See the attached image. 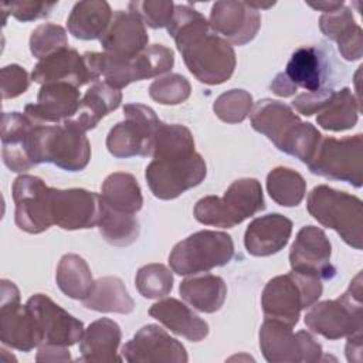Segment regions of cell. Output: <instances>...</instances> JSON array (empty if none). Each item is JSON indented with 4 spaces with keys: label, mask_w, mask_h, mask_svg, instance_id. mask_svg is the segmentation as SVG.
I'll return each instance as SVG.
<instances>
[{
    "label": "cell",
    "mask_w": 363,
    "mask_h": 363,
    "mask_svg": "<svg viewBox=\"0 0 363 363\" xmlns=\"http://www.w3.org/2000/svg\"><path fill=\"white\" fill-rule=\"evenodd\" d=\"M187 69L203 84L220 85L228 81L237 58L233 45L218 35L197 10L177 4L167 26Z\"/></svg>",
    "instance_id": "1"
},
{
    "label": "cell",
    "mask_w": 363,
    "mask_h": 363,
    "mask_svg": "<svg viewBox=\"0 0 363 363\" xmlns=\"http://www.w3.org/2000/svg\"><path fill=\"white\" fill-rule=\"evenodd\" d=\"M251 126L267 136L278 150L295 156L305 164L313 157L322 139L309 122H302L291 106L275 99H261L251 109Z\"/></svg>",
    "instance_id": "2"
},
{
    "label": "cell",
    "mask_w": 363,
    "mask_h": 363,
    "mask_svg": "<svg viewBox=\"0 0 363 363\" xmlns=\"http://www.w3.org/2000/svg\"><path fill=\"white\" fill-rule=\"evenodd\" d=\"M28 156L33 164L52 163L67 172L84 170L91 159V145L85 132L69 123H35L28 138Z\"/></svg>",
    "instance_id": "3"
},
{
    "label": "cell",
    "mask_w": 363,
    "mask_h": 363,
    "mask_svg": "<svg viewBox=\"0 0 363 363\" xmlns=\"http://www.w3.org/2000/svg\"><path fill=\"white\" fill-rule=\"evenodd\" d=\"M323 291L319 278L298 272H288L269 279L261 295L265 319L282 322L294 328L302 309L311 308Z\"/></svg>",
    "instance_id": "4"
},
{
    "label": "cell",
    "mask_w": 363,
    "mask_h": 363,
    "mask_svg": "<svg viewBox=\"0 0 363 363\" xmlns=\"http://www.w3.org/2000/svg\"><path fill=\"white\" fill-rule=\"evenodd\" d=\"M306 208L318 223L335 230L347 245L362 250L363 211L359 197L320 184L308 194Z\"/></svg>",
    "instance_id": "5"
},
{
    "label": "cell",
    "mask_w": 363,
    "mask_h": 363,
    "mask_svg": "<svg viewBox=\"0 0 363 363\" xmlns=\"http://www.w3.org/2000/svg\"><path fill=\"white\" fill-rule=\"evenodd\" d=\"M265 208L261 183L257 179L233 182L223 197L206 196L194 206V217L204 225L231 228Z\"/></svg>",
    "instance_id": "6"
},
{
    "label": "cell",
    "mask_w": 363,
    "mask_h": 363,
    "mask_svg": "<svg viewBox=\"0 0 363 363\" xmlns=\"http://www.w3.org/2000/svg\"><path fill=\"white\" fill-rule=\"evenodd\" d=\"M91 69L105 78V82L115 89L147 78L162 75L172 69L174 64L173 51L163 44H152L139 55L130 60H116L102 52H84Z\"/></svg>",
    "instance_id": "7"
},
{
    "label": "cell",
    "mask_w": 363,
    "mask_h": 363,
    "mask_svg": "<svg viewBox=\"0 0 363 363\" xmlns=\"http://www.w3.org/2000/svg\"><path fill=\"white\" fill-rule=\"evenodd\" d=\"M305 325L329 340L360 333L363 329L362 272L356 274L347 291L339 298L315 302L305 315Z\"/></svg>",
    "instance_id": "8"
},
{
    "label": "cell",
    "mask_w": 363,
    "mask_h": 363,
    "mask_svg": "<svg viewBox=\"0 0 363 363\" xmlns=\"http://www.w3.org/2000/svg\"><path fill=\"white\" fill-rule=\"evenodd\" d=\"M233 257L234 242L231 235L223 231L203 230L177 242L169 255V264L177 275H194L223 267Z\"/></svg>",
    "instance_id": "9"
},
{
    "label": "cell",
    "mask_w": 363,
    "mask_h": 363,
    "mask_svg": "<svg viewBox=\"0 0 363 363\" xmlns=\"http://www.w3.org/2000/svg\"><path fill=\"white\" fill-rule=\"evenodd\" d=\"M309 172L326 179L346 182L354 187L363 184V136L342 139L322 138L313 157L308 163Z\"/></svg>",
    "instance_id": "10"
},
{
    "label": "cell",
    "mask_w": 363,
    "mask_h": 363,
    "mask_svg": "<svg viewBox=\"0 0 363 363\" xmlns=\"http://www.w3.org/2000/svg\"><path fill=\"white\" fill-rule=\"evenodd\" d=\"M206 174V162L197 152L189 156L153 159L145 172L150 191L160 200L179 197L186 190L199 186Z\"/></svg>",
    "instance_id": "11"
},
{
    "label": "cell",
    "mask_w": 363,
    "mask_h": 363,
    "mask_svg": "<svg viewBox=\"0 0 363 363\" xmlns=\"http://www.w3.org/2000/svg\"><path fill=\"white\" fill-rule=\"evenodd\" d=\"M123 115L125 121L118 122L106 136L109 153L118 159L149 156L160 119L150 106L143 104H126Z\"/></svg>",
    "instance_id": "12"
},
{
    "label": "cell",
    "mask_w": 363,
    "mask_h": 363,
    "mask_svg": "<svg viewBox=\"0 0 363 363\" xmlns=\"http://www.w3.org/2000/svg\"><path fill=\"white\" fill-rule=\"evenodd\" d=\"M259 347L269 363H313L322 357V346L309 332L294 333L291 326L272 319L259 328Z\"/></svg>",
    "instance_id": "13"
},
{
    "label": "cell",
    "mask_w": 363,
    "mask_h": 363,
    "mask_svg": "<svg viewBox=\"0 0 363 363\" xmlns=\"http://www.w3.org/2000/svg\"><path fill=\"white\" fill-rule=\"evenodd\" d=\"M0 340L21 352H30L43 343V335L27 305L20 303V291L14 282H0Z\"/></svg>",
    "instance_id": "14"
},
{
    "label": "cell",
    "mask_w": 363,
    "mask_h": 363,
    "mask_svg": "<svg viewBox=\"0 0 363 363\" xmlns=\"http://www.w3.org/2000/svg\"><path fill=\"white\" fill-rule=\"evenodd\" d=\"M51 189L40 177L31 174H21L14 180V220L20 230L28 234H40L54 225Z\"/></svg>",
    "instance_id": "15"
},
{
    "label": "cell",
    "mask_w": 363,
    "mask_h": 363,
    "mask_svg": "<svg viewBox=\"0 0 363 363\" xmlns=\"http://www.w3.org/2000/svg\"><path fill=\"white\" fill-rule=\"evenodd\" d=\"M333 54L326 47H299L295 50L281 72L292 91L299 88L306 92H315L335 85V69L332 68Z\"/></svg>",
    "instance_id": "16"
},
{
    "label": "cell",
    "mask_w": 363,
    "mask_h": 363,
    "mask_svg": "<svg viewBox=\"0 0 363 363\" xmlns=\"http://www.w3.org/2000/svg\"><path fill=\"white\" fill-rule=\"evenodd\" d=\"M101 214V194L85 189H51V217L60 228L72 231L96 227Z\"/></svg>",
    "instance_id": "17"
},
{
    "label": "cell",
    "mask_w": 363,
    "mask_h": 363,
    "mask_svg": "<svg viewBox=\"0 0 363 363\" xmlns=\"http://www.w3.org/2000/svg\"><path fill=\"white\" fill-rule=\"evenodd\" d=\"M330 255L332 245L325 231L315 225H305L298 231L291 247L289 264L294 272L328 281L336 275Z\"/></svg>",
    "instance_id": "18"
},
{
    "label": "cell",
    "mask_w": 363,
    "mask_h": 363,
    "mask_svg": "<svg viewBox=\"0 0 363 363\" xmlns=\"http://www.w3.org/2000/svg\"><path fill=\"white\" fill-rule=\"evenodd\" d=\"M129 363H186L184 346L157 325L142 326L122 347Z\"/></svg>",
    "instance_id": "19"
},
{
    "label": "cell",
    "mask_w": 363,
    "mask_h": 363,
    "mask_svg": "<svg viewBox=\"0 0 363 363\" xmlns=\"http://www.w3.org/2000/svg\"><path fill=\"white\" fill-rule=\"evenodd\" d=\"M26 305L43 335V343L68 347L82 337L84 323L47 295L35 294L28 298Z\"/></svg>",
    "instance_id": "20"
},
{
    "label": "cell",
    "mask_w": 363,
    "mask_h": 363,
    "mask_svg": "<svg viewBox=\"0 0 363 363\" xmlns=\"http://www.w3.org/2000/svg\"><path fill=\"white\" fill-rule=\"evenodd\" d=\"M208 23L230 44L244 45L255 38L261 27V16L247 1L220 0L213 4Z\"/></svg>",
    "instance_id": "21"
},
{
    "label": "cell",
    "mask_w": 363,
    "mask_h": 363,
    "mask_svg": "<svg viewBox=\"0 0 363 363\" xmlns=\"http://www.w3.org/2000/svg\"><path fill=\"white\" fill-rule=\"evenodd\" d=\"M99 41L111 58L130 60L147 47L149 35L145 23L135 13L116 10Z\"/></svg>",
    "instance_id": "22"
},
{
    "label": "cell",
    "mask_w": 363,
    "mask_h": 363,
    "mask_svg": "<svg viewBox=\"0 0 363 363\" xmlns=\"http://www.w3.org/2000/svg\"><path fill=\"white\" fill-rule=\"evenodd\" d=\"M31 79L41 85L65 82L79 88L88 82H96L98 77L89 68L84 54L79 55L75 48L67 47L40 60L31 72Z\"/></svg>",
    "instance_id": "23"
},
{
    "label": "cell",
    "mask_w": 363,
    "mask_h": 363,
    "mask_svg": "<svg viewBox=\"0 0 363 363\" xmlns=\"http://www.w3.org/2000/svg\"><path fill=\"white\" fill-rule=\"evenodd\" d=\"M81 104V95L77 86L65 82H52L41 85L35 104H28L24 113L34 122L58 123L71 119Z\"/></svg>",
    "instance_id": "24"
},
{
    "label": "cell",
    "mask_w": 363,
    "mask_h": 363,
    "mask_svg": "<svg viewBox=\"0 0 363 363\" xmlns=\"http://www.w3.org/2000/svg\"><path fill=\"white\" fill-rule=\"evenodd\" d=\"M30 116L20 112H4L1 118V157L16 173L30 170L34 164L28 156V138L35 126Z\"/></svg>",
    "instance_id": "25"
},
{
    "label": "cell",
    "mask_w": 363,
    "mask_h": 363,
    "mask_svg": "<svg viewBox=\"0 0 363 363\" xmlns=\"http://www.w3.org/2000/svg\"><path fill=\"white\" fill-rule=\"evenodd\" d=\"M291 234L292 221L279 213H272L250 223L244 234V245L254 257H269L288 244Z\"/></svg>",
    "instance_id": "26"
},
{
    "label": "cell",
    "mask_w": 363,
    "mask_h": 363,
    "mask_svg": "<svg viewBox=\"0 0 363 363\" xmlns=\"http://www.w3.org/2000/svg\"><path fill=\"white\" fill-rule=\"evenodd\" d=\"M320 31L337 44L340 55L347 61L360 60L363 55V30L354 21L349 7L345 4L319 17Z\"/></svg>",
    "instance_id": "27"
},
{
    "label": "cell",
    "mask_w": 363,
    "mask_h": 363,
    "mask_svg": "<svg viewBox=\"0 0 363 363\" xmlns=\"http://www.w3.org/2000/svg\"><path fill=\"white\" fill-rule=\"evenodd\" d=\"M122 332L119 325L108 318H101L92 322L79 339L81 362L89 363H111L121 362L118 347L121 343Z\"/></svg>",
    "instance_id": "28"
},
{
    "label": "cell",
    "mask_w": 363,
    "mask_h": 363,
    "mask_svg": "<svg viewBox=\"0 0 363 363\" xmlns=\"http://www.w3.org/2000/svg\"><path fill=\"white\" fill-rule=\"evenodd\" d=\"M149 315L173 333L190 342H200L208 335L207 322L179 299L166 298L153 303L149 309Z\"/></svg>",
    "instance_id": "29"
},
{
    "label": "cell",
    "mask_w": 363,
    "mask_h": 363,
    "mask_svg": "<svg viewBox=\"0 0 363 363\" xmlns=\"http://www.w3.org/2000/svg\"><path fill=\"white\" fill-rule=\"evenodd\" d=\"M121 102V89L112 88L105 81H96L86 89L77 113L67 121L82 132H86L89 129H94L99 123V121L109 112L118 109Z\"/></svg>",
    "instance_id": "30"
},
{
    "label": "cell",
    "mask_w": 363,
    "mask_h": 363,
    "mask_svg": "<svg viewBox=\"0 0 363 363\" xmlns=\"http://www.w3.org/2000/svg\"><path fill=\"white\" fill-rule=\"evenodd\" d=\"M112 16L111 6L104 0L78 1L67 18V27L75 38L101 40L111 24Z\"/></svg>",
    "instance_id": "31"
},
{
    "label": "cell",
    "mask_w": 363,
    "mask_h": 363,
    "mask_svg": "<svg viewBox=\"0 0 363 363\" xmlns=\"http://www.w3.org/2000/svg\"><path fill=\"white\" fill-rule=\"evenodd\" d=\"M182 298L194 309L213 313L221 309L227 296V286L221 277L203 274L182 281L179 286Z\"/></svg>",
    "instance_id": "32"
},
{
    "label": "cell",
    "mask_w": 363,
    "mask_h": 363,
    "mask_svg": "<svg viewBox=\"0 0 363 363\" xmlns=\"http://www.w3.org/2000/svg\"><path fill=\"white\" fill-rule=\"evenodd\" d=\"M82 305L86 309L106 313H130L135 308V302L122 279L112 275L98 278L91 294L82 299Z\"/></svg>",
    "instance_id": "33"
},
{
    "label": "cell",
    "mask_w": 363,
    "mask_h": 363,
    "mask_svg": "<svg viewBox=\"0 0 363 363\" xmlns=\"http://www.w3.org/2000/svg\"><path fill=\"white\" fill-rule=\"evenodd\" d=\"M104 204L112 210L135 214L143 206L140 186L133 174L116 172L109 174L101 187Z\"/></svg>",
    "instance_id": "34"
},
{
    "label": "cell",
    "mask_w": 363,
    "mask_h": 363,
    "mask_svg": "<svg viewBox=\"0 0 363 363\" xmlns=\"http://www.w3.org/2000/svg\"><path fill=\"white\" fill-rule=\"evenodd\" d=\"M55 281L64 295L79 301L91 294L95 284L86 261L78 254L62 255L57 267Z\"/></svg>",
    "instance_id": "35"
},
{
    "label": "cell",
    "mask_w": 363,
    "mask_h": 363,
    "mask_svg": "<svg viewBox=\"0 0 363 363\" xmlns=\"http://www.w3.org/2000/svg\"><path fill=\"white\" fill-rule=\"evenodd\" d=\"M360 111V102L354 98L353 92L345 86L339 91H335L328 105L318 113L316 122L326 130H347L356 125Z\"/></svg>",
    "instance_id": "36"
},
{
    "label": "cell",
    "mask_w": 363,
    "mask_h": 363,
    "mask_svg": "<svg viewBox=\"0 0 363 363\" xmlns=\"http://www.w3.org/2000/svg\"><path fill=\"white\" fill-rule=\"evenodd\" d=\"M191 153H194V139L190 129L179 123L169 125L160 121L153 135L149 156L153 159H167Z\"/></svg>",
    "instance_id": "37"
},
{
    "label": "cell",
    "mask_w": 363,
    "mask_h": 363,
    "mask_svg": "<svg viewBox=\"0 0 363 363\" xmlns=\"http://www.w3.org/2000/svg\"><path fill=\"white\" fill-rule=\"evenodd\" d=\"M267 190L277 204L282 207H295L305 197L306 182L298 172L279 166L268 173Z\"/></svg>",
    "instance_id": "38"
},
{
    "label": "cell",
    "mask_w": 363,
    "mask_h": 363,
    "mask_svg": "<svg viewBox=\"0 0 363 363\" xmlns=\"http://www.w3.org/2000/svg\"><path fill=\"white\" fill-rule=\"evenodd\" d=\"M101 235L106 242L116 247H126L139 237V221L133 214L112 210L102 201V214L98 223Z\"/></svg>",
    "instance_id": "39"
},
{
    "label": "cell",
    "mask_w": 363,
    "mask_h": 363,
    "mask_svg": "<svg viewBox=\"0 0 363 363\" xmlns=\"http://www.w3.org/2000/svg\"><path fill=\"white\" fill-rule=\"evenodd\" d=\"M135 285L143 298H163L169 295L173 288V275L163 264H147L136 272Z\"/></svg>",
    "instance_id": "40"
},
{
    "label": "cell",
    "mask_w": 363,
    "mask_h": 363,
    "mask_svg": "<svg viewBox=\"0 0 363 363\" xmlns=\"http://www.w3.org/2000/svg\"><path fill=\"white\" fill-rule=\"evenodd\" d=\"M252 109V96L244 89H230L223 92L213 104L216 116L227 123L242 122Z\"/></svg>",
    "instance_id": "41"
},
{
    "label": "cell",
    "mask_w": 363,
    "mask_h": 363,
    "mask_svg": "<svg viewBox=\"0 0 363 363\" xmlns=\"http://www.w3.org/2000/svg\"><path fill=\"white\" fill-rule=\"evenodd\" d=\"M191 86L180 74H169L155 79L149 86V95L162 105H179L190 96Z\"/></svg>",
    "instance_id": "42"
},
{
    "label": "cell",
    "mask_w": 363,
    "mask_h": 363,
    "mask_svg": "<svg viewBox=\"0 0 363 363\" xmlns=\"http://www.w3.org/2000/svg\"><path fill=\"white\" fill-rule=\"evenodd\" d=\"M68 47V38H67V31L64 27L58 24H40L30 37V51L31 54L43 60L62 48Z\"/></svg>",
    "instance_id": "43"
},
{
    "label": "cell",
    "mask_w": 363,
    "mask_h": 363,
    "mask_svg": "<svg viewBox=\"0 0 363 363\" xmlns=\"http://www.w3.org/2000/svg\"><path fill=\"white\" fill-rule=\"evenodd\" d=\"M173 1L169 0H145V1H130L129 11L135 13L145 26L150 28L167 27L173 17Z\"/></svg>",
    "instance_id": "44"
},
{
    "label": "cell",
    "mask_w": 363,
    "mask_h": 363,
    "mask_svg": "<svg viewBox=\"0 0 363 363\" xmlns=\"http://www.w3.org/2000/svg\"><path fill=\"white\" fill-rule=\"evenodd\" d=\"M57 4L58 3L55 1L50 3V1H33V0H21V1H11V3L4 1L1 3V10L4 14L3 21H6L7 14L13 16L16 20L23 23L44 18L50 16V13Z\"/></svg>",
    "instance_id": "45"
},
{
    "label": "cell",
    "mask_w": 363,
    "mask_h": 363,
    "mask_svg": "<svg viewBox=\"0 0 363 363\" xmlns=\"http://www.w3.org/2000/svg\"><path fill=\"white\" fill-rule=\"evenodd\" d=\"M30 86V77L27 71L17 65H6L0 71V91L3 99L16 98L27 91Z\"/></svg>",
    "instance_id": "46"
},
{
    "label": "cell",
    "mask_w": 363,
    "mask_h": 363,
    "mask_svg": "<svg viewBox=\"0 0 363 363\" xmlns=\"http://www.w3.org/2000/svg\"><path fill=\"white\" fill-rule=\"evenodd\" d=\"M335 94L333 88H326L315 92H303L298 94L294 101L292 106L298 113H302L305 116H311L313 113H319L330 101L332 95Z\"/></svg>",
    "instance_id": "47"
},
{
    "label": "cell",
    "mask_w": 363,
    "mask_h": 363,
    "mask_svg": "<svg viewBox=\"0 0 363 363\" xmlns=\"http://www.w3.org/2000/svg\"><path fill=\"white\" fill-rule=\"evenodd\" d=\"M37 362H69L71 354L67 350L65 346H58V345H48L43 343L40 345L38 353L35 356Z\"/></svg>",
    "instance_id": "48"
},
{
    "label": "cell",
    "mask_w": 363,
    "mask_h": 363,
    "mask_svg": "<svg viewBox=\"0 0 363 363\" xmlns=\"http://www.w3.org/2000/svg\"><path fill=\"white\" fill-rule=\"evenodd\" d=\"M346 357L349 362H362V332L347 336Z\"/></svg>",
    "instance_id": "49"
},
{
    "label": "cell",
    "mask_w": 363,
    "mask_h": 363,
    "mask_svg": "<svg viewBox=\"0 0 363 363\" xmlns=\"http://www.w3.org/2000/svg\"><path fill=\"white\" fill-rule=\"evenodd\" d=\"M308 6H311L312 9L315 10H319V11H323V13H329V11H333L339 7H342L345 3L340 0V1H308L306 3Z\"/></svg>",
    "instance_id": "50"
}]
</instances>
